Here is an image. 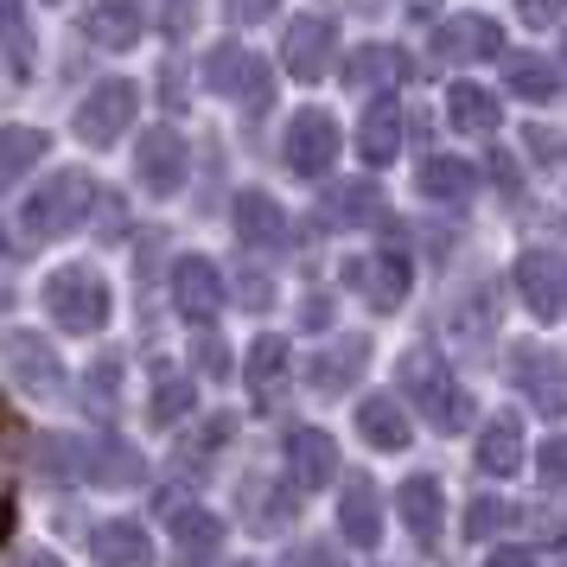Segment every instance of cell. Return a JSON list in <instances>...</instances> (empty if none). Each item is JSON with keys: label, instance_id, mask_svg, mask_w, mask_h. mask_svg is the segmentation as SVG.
<instances>
[{"label": "cell", "instance_id": "cell-1", "mask_svg": "<svg viewBox=\"0 0 567 567\" xmlns=\"http://www.w3.org/2000/svg\"><path fill=\"white\" fill-rule=\"evenodd\" d=\"M90 205H103V192H96L90 173H52V179L27 198L20 224H27L32 243H52V236H71L78 224H90Z\"/></svg>", "mask_w": 567, "mask_h": 567}, {"label": "cell", "instance_id": "cell-2", "mask_svg": "<svg viewBox=\"0 0 567 567\" xmlns=\"http://www.w3.org/2000/svg\"><path fill=\"white\" fill-rule=\"evenodd\" d=\"M45 312H52L64 332H103V319H109V281L96 275V268H58L52 281H45Z\"/></svg>", "mask_w": 567, "mask_h": 567}, {"label": "cell", "instance_id": "cell-3", "mask_svg": "<svg viewBox=\"0 0 567 567\" xmlns=\"http://www.w3.org/2000/svg\"><path fill=\"white\" fill-rule=\"evenodd\" d=\"M402 389L414 395V409L427 414L434 427H446V434L472 414L465 409V395H460V383L446 377V363H440L434 351H409V358H402Z\"/></svg>", "mask_w": 567, "mask_h": 567}, {"label": "cell", "instance_id": "cell-4", "mask_svg": "<svg viewBox=\"0 0 567 567\" xmlns=\"http://www.w3.org/2000/svg\"><path fill=\"white\" fill-rule=\"evenodd\" d=\"M205 83L217 90V96H236L249 115H261L268 96H275L268 64H261L256 52H243V45H210V52H205Z\"/></svg>", "mask_w": 567, "mask_h": 567}, {"label": "cell", "instance_id": "cell-5", "mask_svg": "<svg viewBox=\"0 0 567 567\" xmlns=\"http://www.w3.org/2000/svg\"><path fill=\"white\" fill-rule=\"evenodd\" d=\"M134 109H141V90H134V83H122V78L96 83L78 103V141L83 147H115V141L128 134Z\"/></svg>", "mask_w": 567, "mask_h": 567}, {"label": "cell", "instance_id": "cell-6", "mask_svg": "<svg viewBox=\"0 0 567 567\" xmlns=\"http://www.w3.org/2000/svg\"><path fill=\"white\" fill-rule=\"evenodd\" d=\"M287 173H300V179H319L326 166L338 159V122L326 109H300L293 115V128H287Z\"/></svg>", "mask_w": 567, "mask_h": 567}, {"label": "cell", "instance_id": "cell-7", "mask_svg": "<svg viewBox=\"0 0 567 567\" xmlns=\"http://www.w3.org/2000/svg\"><path fill=\"white\" fill-rule=\"evenodd\" d=\"M332 52H338V27H332V13H300V20L287 27V39H281L287 71H293V78H307V83L332 71Z\"/></svg>", "mask_w": 567, "mask_h": 567}, {"label": "cell", "instance_id": "cell-8", "mask_svg": "<svg viewBox=\"0 0 567 567\" xmlns=\"http://www.w3.org/2000/svg\"><path fill=\"white\" fill-rule=\"evenodd\" d=\"M134 179L147 185L154 198H173L185 185V141L173 128H147L134 147Z\"/></svg>", "mask_w": 567, "mask_h": 567}, {"label": "cell", "instance_id": "cell-9", "mask_svg": "<svg viewBox=\"0 0 567 567\" xmlns=\"http://www.w3.org/2000/svg\"><path fill=\"white\" fill-rule=\"evenodd\" d=\"M516 293H523V307L536 312V319H561V307H567V268H561V256H548V249L516 256Z\"/></svg>", "mask_w": 567, "mask_h": 567}, {"label": "cell", "instance_id": "cell-10", "mask_svg": "<svg viewBox=\"0 0 567 567\" xmlns=\"http://www.w3.org/2000/svg\"><path fill=\"white\" fill-rule=\"evenodd\" d=\"M173 307H179L192 326H210V319L224 312V275H217V261L185 256L179 268H173Z\"/></svg>", "mask_w": 567, "mask_h": 567}, {"label": "cell", "instance_id": "cell-11", "mask_svg": "<svg viewBox=\"0 0 567 567\" xmlns=\"http://www.w3.org/2000/svg\"><path fill=\"white\" fill-rule=\"evenodd\" d=\"M159 511H166V529L179 542V561L185 567H205L217 548H224V523L198 504H185V497H159Z\"/></svg>", "mask_w": 567, "mask_h": 567}, {"label": "cell", "instance_id": "cell-12", "mask_svg": "<svg viewBox=\"0 0 567 567\" xmlns=\"http://www.w3.org/2000/svg\"><path fill=\"white\" fill-rule=\"evenodd\" d=\"M511 377L529 389V402H536L542 414H567V363L561 358H548V351H536V344H516Z\"/></svg>", "mask_w": 567, "mask_h": 567}, {"label": "cell", "instance_id": "cell-13", "mask_svg": "<svg viewBox=\"0 0 567 567\" xmlns=\"http://www.w3.org/2000/svg\"><path fill=\"white\" fill-rule=\"evenodd\" d=\"M83 32H90V45H103V52H128L134 39L147 32V0H90Z\"/></svg>", "mask_w": 567, "mask_h": 567}, {"label": "cell", "instance_id": "cell-14", "mask_svg": "<svg viewBox=\"0 0 567 567\" xmlns=\"http://www.w3.org/2000/svg\"><path fill=\"white\" fill-rule=\"evenodd\" d=\"M344 281L358 287L377 312H395L402 300H409V261L402 256H358L351 268H344Z\"/></svg>", "mask_w": 567, "mask_h": 567}, {"label": "cell", "instance_id": "cell-15", "mask_svg": "<svg viewBox=\"0 0 567 567\" xmlns=\"http://www.w3.org/2000/svg\"><path fill=\"white\" fill-rule=\"evenodd\" d=\"M332 472H338L332 434H319V427H293V434H287V478H293L300 491L332 485Z\"/></svg>", "mask_w": 567, "mask_h": 567}, {"label": "cell", "instance_id": "cell-16", "mask_svg": "<svg viewBox=\"0 0 567 567\" xmlns=\"http://www.w3.org/2000/svg\"><path fill=\"white\" fill-rule=\"evenodd\" d=\"M434 52L453 58V64H465V58H504V32L491 20H478V13H460V20H446L434 32Z\"/></svg>", "mask_w": 567, "mask_h": 567}, {"label": "cell", "instance_id": "cell-17", "mask_svg": "<svg viewBox=\"0 0 567 567\" xmlns=\"http://www.w3.org/2000/svg\"><path fill=\"white\" fill-rule=\"evenodd\" d=\"M90 555H96V567H154V542H147L141 523L115 516V523H103L90 536Z\"/></svg>", "mask_w": 567, "mask_h": 567}, {"label": "cell", "instance_id": "cell-18", "mask_svg": "<svg viewBox=\"0 0 567 567\" xmlns=\"http://www.w3.org/2000/svg\"><path fill=\"white\" fill-rule=\"evenodd\" d=\"M230 224H236V243H249V249H275L287 236V210L268 198V192H243L230 210Z\"/></svg>", "mask_w": 567, "mask_h": 567}, {"label": "cell", "instance_id": "cell-19", "mask_svg": "<svg viewBox=\"0 0 567 567\" xmlns=\"http://www.w3.org/2000/svg\"><path fill=\"white\" fill-rule=\"evenodd\" d=\"M414 185H421V198H440V205H465V198L478 192V166H472V159H453V154H434V159H421Z\"/></svg>", "mask_w": 567, "mask_h": 567}, {"label": "cell", "instance_id": "cell-20", "mask_svg": "<svg viewBox=\"0 0 567 567\" xmlns=\"http://www.w3.org/2000/svg\"><path fill=\"white\" fill-rule=\"evenodd\" d=\"M363 358H370V344L363 338H338L332 351H319L307 370V383L319 389V395H344V389L363 377Z\"/></svg>", "mask_w": 567, "mask_h": 567}, {"label": "cell", "instance_id": "cell-21", "mask_svg": "<svg viewBox=\"0 0 567 567\" xmlns=\"http://www.w3.org/2000/svg\"><path fill=\"white\" fill-rule=\"evenodd\" d=\"M338 523L358 548H377L383 542V504H377V485L370 478H351L344 485V504H338Z\"/></svg>", "mask_w": 567, "mask_h": 567}, {"label": "cell", "instance_id": "cell-22", "mask_svg": "<svg viewBox=\"0 0 567 567\" xmlns=\"http://www.w3.org/2000/svg\"><path fill=\"white\" fill-rule=\"evenodd\" d=\"M395 504H402V523L414 529V542H440V516H446V497H440V478H409V485L395 491Z\"/></svg>", "mask_w": 567, "mask_h": 567}, {"label": "cell", "instance_id": "cell-23", "mask_svg": "<svg viewBox=\"0 0 567 567\" xmlns=\"http://www.w3.org/2000/svg\"><path fill=\"white\" fill-rule=\"evenodd\" d=\"M7 358H13V377H20L27 389H45V395H52V389L64 383V370H58V351L45 344V338L13 332V338H7Z\"/></svg>", "mask_w": 567, "mask_h": 567}, {"label": "cell", "instance_id": "cell-24", "mask_svg": "<svg viewBox=\"0 0 567 567\" xmlns=\"http://www.w3.org/2000/svg\"><path fill=\"white\" fill-rule=\"evenodd\" d=\"M45 154H52L45 128H0V192H13Z\"/></svg>", "mask_w": 567, "mask_h": 567}, {"label": "cell", "instance_id": "cell-25", "mask_svg": "<svg viewBox=\"0 0 567 567\" xmlns=\"http://www.w3.org/2000/svg\"><path fill=\"white\" fill-rule=\"evenodd\" d=\"M358 434L370 440V446H383V453L409 446V414H402V402H395V395H370L358 409Z\"/></svg>", "mask_w": 567, "mask_h": 567}, {"label": "cell", "instance_id": "cell-26", "mask_svg": "<svg viewBox=\"0 0 567 567\" xmlns=\"http://www.w3.org/2000/svg\"><path fill=\"white\" fill-rule=\"evenodd\" d=\"M326 224H332V230H344V224H377V210H383V192H377V185L370 179H351V185H332V192H326Z\"/></svg>", "mask_w": 567, "mask_h": 567}, {"label": "cell", "instance_id": "cell-27", "mask_svg": "<svg viewBox=\"0 0 567 567\" xmlns=\"http://www.w3.org/2000/svg\"><path fill=\"white\" fill-rule=\"evenodd\" d=\"M395 147H402V109L377 103L370 115H363V128H358V154L370 159V166H389V159H395Z\"/></svg>", "mask_w": 567, "mask_h": 567}, {"label": "cell", "instance_id": "cell-28", "mask_svg": "<svg viewBox=\"0 0 567 567\" xmlns=\"http://www.w3.org/2000/svg\"><path fill=\"white\" fill-rule=\"evenodd\" d=\"M446 122L460 134H491L497 128V96L478 90V83H453V96H446Z\"/></svg>", "mask_w": 567, "mask_h": 567}, {"label": "cell", "instance_id": "cell-29", "mask_svg": "<svg viewBox=\"0 0 567 567\" xmlns=\"http://www.w3.org/2000/svg\"><path fill=\"white\" fill-rule=\"evenodd\" d=\"M402 71H409V64H402L395 45H363V52L344 64V83H351V90H389V83H402Z\"/></svg>", "mask_w": 567, "mask_h": 567}, {"label": "cell", "instance_id": "cell-30", "mask_svg": "<svg viewBox=\"0 0 567 567\" xmlns=\"http://www.w3.org/2000/svg\"><path fill=\"white\" fill-rule=\"evenodd\" d=\"M504 78H511V90L516 96H529V103H542V96L561 90V71H555L548 58H536V52H511L504 58Z\"/></svg>", "mask_w": 567, "mask_h": 567}, {"label": "cell", "instance_id": "cell-31", "mask_svg": "<svg viewBox=\"0 0 567 567\" xmlns=\"http://www.w3.org/2000/svg\"><path fill=\"white\" fill-rule=\"evenodd\" d=\"M478 465H485L491 478H511L516 465H523V427L516 421H491L485 440H478Z\"/></svg>", "mask_w": 567, "mask_h": 567}, {"label": "cell", "instance_id": "cell-32", "mask_svg": "<svg viewBox=\"0 0 567 567\" xmlns=\"http://www.w3.org/2000/svg\"><path fill=\"white\" fill-rule=\"evenodd\" d=\"M192 402H198V389H192V377H173V370H159L154 377V421L159 427H173V421H185L192 414Z\"/></svg>", "mask_w": 567, "mask_h": 567}, {"label": "cell", "instance_id": "cell-33", "mask_svg": "<svg viewBox=\"0 0 567 567\" xmlns=\"http://www.w3.org/2000/svg\"><path fill=\"white\" fill-rule=\"evenodd\" d=\"M287 377V338H256L249 344V389L256 395H275Z\"/></svg>", "mask_w": 567, "mask_h": 567}, {"label": "cell", "instance_id": "cell-34", "mask_svg": "<svg viewBox=\"0 0 567 567\" xmlns=\"http://www.w3.org/2000/svg\"><path fill=\"white\" fill-rule=\"evenodd\" d=\"M293 491L300 485H287V491H275V485H261V478H249V485H243V504H249V523H256V529H281L287 516H293Z\"/></svg>", "mask_w": 567, "mask_h": 567}, {"label": "cell", "instance_id": "cell-35", "mask_svg": "<svg viewBox=\"0 0 567 567\" xmlns=\"http://www.w3.org/2000/svg\"><path fill=\"white\" fill-rule=\"evenodd\" d=\"M90 478H96V485H134V478H141V460H134L122 440H103V446H96V465H90Z\"/></svg>", "mask_w": 567, "mask_h": 567}, {"label": "cell", "instance_id": "cell-36", "mask_svg": "<svg viewBox=\"0 0 567 567\" xmlns=\"http://www.w3.org/2000/svg\"><path fill=\"white\" fill-rule=\"evenodd\" d=\"M0 32L13 45V64L27 71V13H20V0H0Z\"/></svg>", "mask_w": 567, "mask_h": 567}, {"label": "cell", "instance_id": "cell-37", "mask_svg": "<svg viewBox=\"0 0 567 567\" xmlns=\"http://www.w3.org/2000/svg\"><path fill=\"white\" fill-rule=\"evenodd\" d=\"M504 523H511V511H504L497 497H478V504H472V516H465V529H472L478 542H485V536H497Z\"/></svg>", "mask_w": 567, "mask_h": 567}, {"label": "cell", "instance_id": "cell-38", "mask_svg": "<svg viewBox=\"0 0 567 567\" xmlns=\"http://www.w3.org/2000/svg\"><path fill=\"white\" fill-rule=\"evenodd\" d=\"M542 485L567 491V434H555L548 446H542Z\"/></svg>", "mask_w": 567, "mask_h": 567}, {"label": "cell", "instance_id": "cell-39", "mask_svg": "<svg viewBox=\"0 0 567 567\" xmlns=\"http://www.w3.org/2000/svg\"><path fill=\"white\" fill-rule=\"evenodd\" d=\"M224 440H230V421L217 414V421H210V427H205V434H198V440H185V453H179V460H185V465H192V460H205V453H217Z\"/></svg>", "mask_w": 567, "mask_h": 567}, {"label": "cell", "instance_id": "cell-40", "mask_svg": "<svg viewBox=\"0 0 567 567\" xmlns=\"http://www.w3.org/2000/svg\"><path fill=\"white\" fill-rule=\"evenodd\" d=\"M281 0H224V13H230L236 27H249V20H268Z\"/></svg>", "mask_w": 567, "mask_h": 567}, {"label": "cell", "instance_id": "cell-41", "mask_svg": "<svg viewBox=\"0 0 567 567\" xmlns=\"http://www.w3.org/2000/svg\"><path fill=\"white\" fill-rule=\"evenodd\" d=\"M236 293H243V307H268V300H275V287H268V275H256V268H249V275L236 281Z\"/></svg>", "mask_w": 567, "mask_h": 567}, {"label": "cell", "instance_id": "cell-42", "mask_svg": "<svg viewBox=\"0 0 567 567\" xmlns=\"http://www.w3.org/2000/svg\"><path fill=\"white\" fill-rule=\"evenodd\" d=\"M198 363H205V377H230V351L217 338H198Z\"/></svg>", "mask_w": 567, "mask_h": 567}, {"label": "cell", "instance_id": "cell-43", "mask_svg": "<svg viewBox=\"0 0 567 567\" xmlns=\"http://www.w3.org/2000/svg\"><path fill=\"white\" fill-rule=\"evenodd\" d=\"M523 141H529L536 154H548V159H555V166H561V159H567V141H561V134H555V128H529V134H523Z\"/></svg>", "mask_w": 567, "mask_h": 567}, {"label": "cell", "instance_id": "cell-44", "mask_svg": "<svg viewBox=\"0 0 567 567\" xmlns=\"http://www.w3.org/2000/svg\"><path fill=\"white\" fill-rule=\"evenodd\" d=\"M287 567H338V555L326 548V542H307V548H293V555H287Z\"/></svg>", "mask_w": 567, "mask_h": 567}, {"label": "cell", "instance_id": "cell-45", "mask_svg": "<svg viewBox=\"0 0 567 567\" xmlns=\"http://www.w3.org/2000/svg\"><path fill=\"white\" fill-rule=\"evenodd\" d=\"M516 7H523V20H529V27H548L567 0H516Z\"/></svg>", "mask_w": 567, "mask_h": 567}, {"label": "cell", "instance_id": "cell-46", "mask_svg": "<svg viewBox=\"0 0 567 567\" xmlns=\"http://www.w3.org/2000/svg\"><path fill=\"white\" fill-rule=\"evenodd\" d=\"M13 529V485H7V472H0V542Z\"/></svg>", "mask_w": 567, "mask_h": 567}, {"label": "cell", "instance_id": "cell-47", "mask_svg": "<svg viewBox=\"0 0 567 567\" xmlns=\"http://www.w3.org/2000/svg\"><path fill=\"white\" fill-rule=\"evenodd\" d=\"M491 567H536L529 555H516V548H504V555H491Z\"/></svg>", "mask_w": 567, "mask_h": 567}, {"label": "cell", "instance_id": "cell-48", "mask_svg": "<svg viewBox=\"0 0 567 567\" xmlns=\"http://www.w3.org/2000/svg\"><path fill=\"white\" fill-rule=\"evenodd\" d=\"M20 567H64V561H58V555H27Z\"/></svg>", "mask_w": 567, "mask_h": 567}, {"label": "cell", "instance_id": "cell-49", "mask_svg": "<svg viewBox=\"0 0 567 567\" xmlns=\"http://www.w3.org/2000/svg\"><path fill=\"white\" fill-rule=\"evenodd\" d=\"M434 7H440V0H414L409 13H434Z\"/></svg>", "mask_w": 567, "mask_h": 567}, {"label": "cell", "instance_id": "cell-50", "mask_svg": "<svg viewBox=\"0 0 567 567\" xmlns=\"http://www.w3.org/2000/svg\"><path fill=\"white\" fill-rule=\"evenodd\" d=\"M358 7H363V13H377V7H383V0H358Z\"/></svg>", "mask_w": 567, "mask_h": 567}, {"label": "cell", "instance_id": "cell-51", "mask_svg": "<svg viewBox=\"0 0 567 567\" xmlns=\"http://www.w3.org/2000/svg\"><path fill=\"white\" fill-rule=\"evenodd\" d=\"M561 58H567V45H561Z\"/></svg>", "mask_w": 567, "mask_h": 567}]
</instances>
